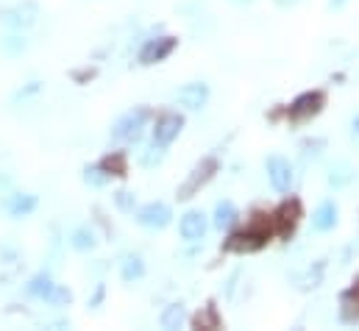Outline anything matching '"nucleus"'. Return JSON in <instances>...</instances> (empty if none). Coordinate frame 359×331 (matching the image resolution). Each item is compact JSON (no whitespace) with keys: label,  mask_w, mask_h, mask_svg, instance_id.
I'll use <instances>...</instances> for the list:
<instances>
[{"label":"nucleus","mask_w":359,"mask_h":331,"mask_svg":"<svg viewBox=\"0 0 359 331\" xmlns=\"http://www.w3.org/2000/svg\"><path fill=\"white\" fill-rule=\"evenodd\" d=\"M162 156H165V145H156V142H154V148H151V154L145 156V165H148V167L159 165V162H162Z\"/></svg>","instance_id":"4be33fe9"},{"label":"nucleus","mask_w":359,"mask_h":331,"mask_svg":"<svg viewBox=\"0 0 359 331\" xmlns=\"http://www.w3.org/2000/svg\"><path fill=\"white\" fill-rule=\"evenodd\" d=\"M50 290H53V281H50L48 276H36V278L28 284V292H31V295H36V298H48V295H50Z\"/></svg>","instance_id":"6ab92c4d"},{"label":"nucleus","mask_w":359,"mask_h":331,"mask_svg":"<svg viewBox=\"0 0 359 331\" xmlns=\"http://www.w3.org/2000/svg\"><path fill=\"white\" fill-rule=\"evenodd\" d=\"M295 220H298V201H290V203H284V206L278 209V223H281V229L287 231V229L295 226Z\"/></svg>","instance_id":"dca6fc26"},{"label":"nucleus","mask_w":359,"mask_h":331,"mask_svg":"<svg viewBox=\"0 0 359 331\" xmlns=\"http://www.w3.org/2000/svg\"><path fill=\"white\" fill-rule=\"evenodd\" d=\"M181 126H184V120H181L179 114H165V117L156 123V128H154V142H156V145H170V142L179 137Z\"/></svg>","instance_id":"423d86ee"},{"label":"nucleus","mask_w":359,"mask_h":331,"mask_svg":"<svg viewBox=\"0 0 359 331\" xmlns=\"http://www.w3.org/2000/svg\"><path fill=\"white\" fill-rule=\"evenodd\" d=\"M34 206H36V198H34V195H17V198H11V201H8V212H11L14 217L28 215Z\"/></svg>","instance_id":"2eb2a0df"},{"label":"nucleus","mask_w":359,"mask_h":331,"mask_svg":"<svg viewBox=\"0 0 359 331\" xmlns=\"http://www.w3.org/2000/svg\"><path fill=\"white\" fill-rule=\"evenodd\" d=\"M268 175H270V184L278 189V192H287L290 184H292V165L281 156H273L268 162Z\"/></svg>","instance_id":"39448f33"},{"label":"nucleus","mask_w":359,"mask_h":331,"mask_svg":"<svg viewBox=\"0 0 359 331\" xmlns=\"http://www.w3.org/2000/svg\"><path fill=\"white\" fill-rule=\"evenodd\" d=\"M34 20H36V6L34 3H25V6H20V8H14V11L6 14V25H11V28L31 25Z\"/></svg>","instance_id":"9b49d317"},{"label":"nucleus","mask_w":359,"mask_h":331,"mask_svg":"<svg viewBox=\"0 0 359 331\" xmlns=\"http://www.w3.org/2000/svg\"><path fill=\"white\" fill-rule=\"evenodd\" d=\"M145 120H148V112L145 109H137V112H128L126 117H120L111 128V137L117 142H131V140H140L142 128H145Z\"/></svg>","instance_id":"f257e3e1"},{"label":"nucleus","mask_w":359,"mask_h":331,"mask_svg":"<svg viewBox=\"0 0 359 331\" xmlns=\"http://www.w3.org/2000/svg\"><path fill=\"white\" fill-rule=\"evenodd\" d=\"M323 106V92H304L301 97H295V103L290 106V117L292 120H306L312 114H318Z\"/></svg>","instance_id":"7ed1b4c3"},{"label":"nucleus","mask_w":359,"mask_h":331,"mask_svg":"<svg viewBox=\"0 0 359 331\" xmlns=\"http://www.w3.org/2000/svg\"><path fill=\"white\" fill-rule=\"evenodd\" d=\"M137 220L145 226V229H165L170 223V209L165 203H148L140 209Z\"/></svg>","instance_id":"20e7f679"},{"label":"nucleus","mask_w":359,"mask_h":331,"mask_svg":"<svg viewBox=\"0 0 359 331\" xmlns=\"http://www.w3.org/2000/svg\"><path fill=\"white\" fill-rule=\"evenodd\" d=\"M73 248H79V250L95 248V234H92L90 229H79V231L73 234Z\"/></svg>","instance_id":"aec40b11"},{"label":"nucleus","mask_w":359,"mask_h":331,"mask_svg":"<svg viewBox=\"0 0 359 331\" xmlns=\"http://www.w3.org/2000/svg\"><path fill=\"white\" fill-rule=\"evenodd\" d=\"M312 226L318 229V231H329V229H334L337 226V206L334 203H320L318 206V212L312 215Z\"/></svg>","instance_id":"9d476101"},{"label":"nucleus","mask_w":359,"mask_h":331,"mask_svg":"<svg viewBox=\"0 0 359 331\" xmlns=\"http://www.w3.org/2000/svg\"><path fill=\"white\" fill-rule=\"evenodd\" d=\"M181 323H184V306L181 304H170L165 309V315H162V326L165 329H179Z\"/></svg>","instance_id":"f3484780"},{"label":"nucleus","mask_w":359,"mask_h":331,"mask_svg":"<svg viewBox=\"0 0 359 331\" xmlns=\"http://www.w3.org/2000/svg\"><path fill=\"white\" fill-rule=\"evenodd\" d=\"M206 234V217L201 212H187L181 220V237L187 243H198Z\"/></svg>","instance_id":"6e6552de"},{"label":"nucleus","mask_w":359,"mask_h":331,"mask_svg":"<svg viewBox=\"0 0 359 331\" xmlns=\"http://www.w3.org/2000/svg\"><path fill=\"white\" fill-rule=\"evenodd\" d=\"M106 170H114V175H123L126 173V162H123V156H109L106 162H103Z\"/></svg>","instance_id":"b1692460"},{"label":"nucleus","mask_w":359,"mask_h":331,"mask_svg":"<svg viewBox=\"0 0 359 331\" xmlns=\"http://www.w3.org/2000/svg\"><path fill=\"white\" fill-rule=\"evenodd\" d=\"M6 53H20V50H25V39H20V36H11L8 42H3L0 45Z\"/></svg>","instance_id":"5701e85b"},{"label":"nucleus","mask_w":359,"mask_h":331,"mask_svg":"<svg viewBox=\"0 0 359 331\" xmlns=\"http://www.w3.org/2000/svg\"><path fill=\"white\" fill-rule=\"evenodd\" d=\"M234 220H237V209H234L231 201H223V203L215 206V226L217 229H229Z\"/></svg>","instance_id":"ddd939ff"},{"label":"nucleus","mask_w":359,"mask_h":331,"mask_svg":"<svg viewBox=\"0 0 359 331\" xmlns=\"http://www.w3.org/2000/svg\"><path fill=\"white\" fill-rule=\"evenodd\" d=\"M351 178H354L351 165H348V162H337V165L332 167L329 184H332V187H346V184H351Z\"/></svg>","instance_id":"4468645a"},{"label":"nucleus","mask_w":359,"mask_h":331,"mask_svg":"<svg viewBox=\"0 0 359 331\" xmlns=\"http://www.w3.org/2000/svg\"><path fill=\"white\" fill-rule=\"evenodd\" d=\"M173 48H176V42H173L170 36H162V39H154V42H148L140 59H142V65H156V62L168 59Z\"/></svg>","instance_id":"0eeeda50"},{"label":"nucleus","mask_w":359,"mask_h":331,"mask_svg":"<svg viewBox=\"0 0 359 331\" xmlns=\"http://www.w3.org/2000/svg\"><path fill=\"white\" fill-rule=\"evenodd\" d=\"M48 298H50L53 304H65V301H70V292H67V290H56V287H53Z\"/></svg>","instance_id":"393cba45"},{"label":"nucleus","mask_w":359,"mask_h":331,"mask_svg":"<svg viewBox=\"0 0 359 331\" xmlns=\"http://www.w3.org/2000/svg\"><path fill=\"white\" fill-rule=\"evenodd\" d=\"M351 134H354V140L359 142V114L354 117V123H351Z\"/></svg>","instance_id":"bb28decb"},{"label":"nucleus","mask_w":359,"mask_h":331,"mask_svg":"<svg viewBox=\"0 0 359 331\" xmlns=\"http://www.w3.org/2000/svg\"><path fill=\"white\" fill-rule=\"evenodd\" d=\"M343 3H346V0H332V8H340Z\"/></svg>","instance_id":"cd10ccee"},{"label":"nucleus","mask_w":359,"mask_h":331,"mask_svg":"<svg viewBox=\"0 0 359 331\" xmlns=\"http://www.w3.org/2000/svg\"><path fill=\"white\" fill-rule=\"evenodd\" d=\"M176 97L187 109H201L206 103V97H209V86L206 83H187V86H181Z\"/></svg>","instance_id":"1a4fd4ad"},{"label":"nucleus","mask_w":359,"mask_h":331,"mask_svg":"<svg viewBox=\"0 0 359 331\" xmlns=\"http://www.w3.org/2000/svg\"><path fill=\"white\" fill-rule=\"evenodd\" d=\"M117 203L128 212V209H131V198H128V192H117Z\"/></svg>","instance_id":"a878e982"},{"label":"nucleus","mask_w":359,"mask_h":331,"mask_svg":"<svg viewBox=\"0 0 359 331\" xmlns=\"http://www.w3.org/2000/svg\"><path fill=\"white\" fill-rule=\"evenodd\" d=\"M84 178H87V184H92V187H103V184L109 181V175H106V173H103L100 167H90Z\"/></svg>","instance_id":"412c9836"},{"label":"nucleus","mask_w":359,"mask_h":331,"mask_svg":"<svg viewBox=\"0 0 359 331\" xmlns=\"http://www.w3.org/2000/svg\"><path fill=\"white\" fill-rule=\"evenodd\" d=\"M340 304H343V320H346V323H357L359 320V292L357 290H348V292L340 298Z\"/></svg>","instance_id":"f8f14e48"},{"label":"nucleus","mask_w":359,"mask_h":331,"mask_svg":"<svg viewBox=\"0 0 359 331\" xmlns=\"http://www.w3.org/2000/svg\"><path fill=\"white\" fill-rule=\"evenodd\" d=\"M142 273H145L142 259H140V256H128L126 264H123V278H126V281H134V278H140Z\"/></svg>","instance_id":"a211bd4d"},{"label":"nucleus","mask_w":359,"mask_h":331,"mask_svg":"<svg viewBox=\"0 0 359 331\" xmlns=\"http://www.w3.org/2000/svg\"><path fill=\"white\" fill-rule=\"evenodd\" d=\"M215 170H217V159H212V156H209V159H203L201 165L192 170V175L184 181V187L179 189V198H192V195H195V192H198V189H201V187L215 175Z\"/></svg>","instance_id":"f03ea898"}]
</instances>
